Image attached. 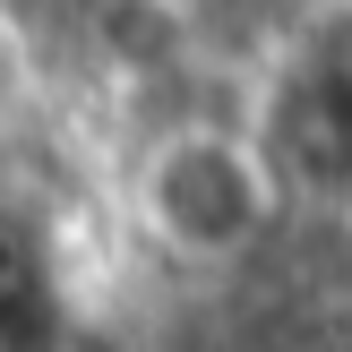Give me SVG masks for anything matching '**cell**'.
<instances>
[{"mask_svg":"<svg viewBox=\"0 0 352 352\" xmlns=\"http://www.w3.org/2000/svg\"><path fill=\"white\" fill-rule=\"evenodd\" d=\"M26 267H34V250H26V241L9 232V223H0V292H9L17 275H26Z\"/></svg>","mask_w":352,"mask_h":352,"instance_id":"3957f363","label":"cell"},{"mask_svg":"<svg viewBox=\"0 0 352 352\" xmlns=\"http://www.w3.org/2000/svg\"><path fill=\"white\" fill-rule=\"evenodd\" d=\"M86 34H95V52L112 69H129V78H146V69H164L172 52H181V9L172 0H95L86 9Z\"/></svg>","mask_w":352,"mask_h":352,"instance_id":"7a4b0ae2","label":"cell"},{"mask_svg":"<svg viewBox=\"0 0 352 352\" xmlns=\"http://www.w3.org/2000/svg\"><path fill=\"white\" fill-rule=\"evenodd\" d=\"M232 352H258V344H232Z\"/></svg>","mask_w":352,"mask_h":352,"instance_id":"277c9868","label":"cell"},{"mask_svg":"<svg viewBox=\"0 0 352 352\" xmlns=\"http://www.w3.org/2000/svg\"><path fill=\"white\" fill-rule=\"evenodd\" d=\"M275 172L250 138L232 129H172L138 172V206H146L155 241L181 258H241L267 241L275 223Z\"/></svg>","mask_w":352,"mask_h":352,"instance_id":"6da1fadb","label":"cell"}]
</instances>
